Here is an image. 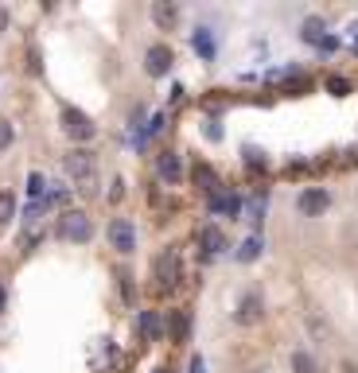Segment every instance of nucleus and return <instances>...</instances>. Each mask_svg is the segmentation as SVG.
Here are the masks:
<instances>
[{
    "label": "nucleus",
    "mask_w": 358,
    "mask_h": 373,
    "mask_svg": "<svg viewBox=\"0 0 358 373\" xmlns=\"http://www.w3.org/2000/svg\"><path fill=\"white\" fill-rule=\"evenodd\" d=\"M62 167H67V175L78 183L82 195H94V183H98V159L90 156L86 148H74V152H67Z\"/></svg>",
    "instance_id": "obj_1"
},
{
    "label": "nucleus",
    "mask_w": 358,
    "mask_h": 373,
    "mask_svg": "<svg viewBox=\"0 0 358 373\" xmlns=\"http://www.w3.org/2000/svg\"><path fill=\"white\" fill-rule=\"evenodd\" d=\"M55 237L59 241H74V245H86L90 237H94V222L82 210H62L59 222H55Z\"/></svg>",
    "instance_id": "obj_2"
},
{
    "label": "nucleus",
    "mask_w": 358,
    "mask_h": 373,
    "mask_svg": "<svg viewBox=\"0 0 358 373\" xmlns=\"http://www.w3.org/2000/svg\"><path fill=\"white\" fill-rule=\"evenodd\" d=\"M59 121H62V132H67L74 144H86V140H94V132H98V125L82 113V109H74V105H67L59 113Z\"/></svg>",
    "instance_id": "obj_3"
},
{
    "label": "nucleus",
    "mask_w": 358,
    "mask_h": 373,
    "mask_svg": "<svg viewBox=\"0 0 358 373\" xmlns=\"http://www.w3.org/2000/svg\"><path fill=\"white\" fill-rule=\"evenodd\" d=\"M156 280L164 292L183 284V257H179V249H164V253L156 257Z\"/></svg>",
    "instance_id": "obj_4"
},
{
    "label": "nucleus",
    "mask_w": 358,
    "mask_h": 373,
    "mask_svg": "<svg viewBox=\"0 0 358 373\" xmlns=\"http://www.w3.org/2000/svg\"><path fill=\"white\" fill-rule=\"evenodd\" d=\"M327 207H331V195L323 191V186H308V191H300V198H296V210L300 214H308V218L327 214Z\"/></svg>",
    "instance_id": "obj_5"
},
{
    "label": "nucleus",
    "mask_w": 358,
    "mask_h": 373,
    "mask_svg": "<svg viewBox=\"0 0 358 373\" xmlns=\"http://www.w3.org/2000/svg\"><path fill=\"white\" fill-rule=\"evenodd\" d=\"M110 245L117 249V253H133V249H137V229H133L129 218H113L110 222Z\"/></svg>",
    "instance_id": "obj_6"
},
{
    "label": "nucleus",
    "mask_w": 358,
    "mask_h": 373,
    "mask_svg": "<svg viewBox=\"0 0 358 373\" xmlns=\"http://www.w3.org/2000/svg\"><path fill=\"white\" fill-rule=\"evenodd\" d=\"M261 315H265V304H261L257 292H249V295H241V300H238V311H234V319H238L241 327L261 323Z\"/></svg>",
    "instance_id": "obj_7"
},
{
    "label": "nucleus",
    "mask_w": 358,
    "mask_h": 373,
    "mask_svg": "<svg viewBox=\"0 0 358 373\" xmlns=\"http://www.w3.org/2000/svg\"><path fill=\"white\" fill-rule=\"evenodd\" d=\"M144 70H148L152 78H164V74L171 70V51L164 47V43L148 47V51H144Z\"/></svg>",
    "instance_id": "obj_8"
},
{
    "label": "nucleus",
    "mask_w": 358,
    "mask_h": 373,
    "mask_svg": "<svg viewBox=\"0 0 358 373\" xmlns=\"http://www.w3.org/2000/svg\"><path fill=\"white\" fill-rule=\"evenodd\" d=\"M156 171H160L164 183H179V179H183V164H179L176 152H160V156H156Z\"/></svg>",
    "instance_id": "obj_9"
},
{
    "label": "nucleus",
    "mask_w": 358,
    "mask_h": 373,
    "mask_svg": "<svg viewBox=\"0 0 358 373\" xmlns=\"http://www.w3.org/2000/svg\"><path fill=\"white\" fill-rule=\"evenodd\" d=\"M152 20H156V28H164V31H176V24H179V12H176V4H168V0H152Z\"/></svg>",
    "instance_id": "obj_10"
},
{
    "label": "nucleus",
    "mask_w": 358,
    "mask_h": 373,
    "mask_svg": "<svg viewBox=\"0 0 358 373\" xmlns=\"http://www.w3.org/2000/svg\"><path fill=\"white\" fill-rule=\"evenodd\" d=\"M238 210H241L238 195H230V191H214V195H210V214H226V218H234Z\"/></svg>",
    "instance_id": "obj_11"
},
{
    "label": "nucleus",
    "mask_w": 358,
    "mask_h": 373,
    "mask_svg": "<svg viewBox=\"0 0 358 373\" xmlns=\"http://www.w3.org/2000/svg\"><path fill=\"white\" fill-rule=\"evenodd\" d=\"M140 338H144V342H156V338H164L160 311H140Z\"/></svg>",
    "instance_id": "obj_12"
},
{
    "label": "nucleus",
    "mask_w": 358,
    "mask_h": 373,
    "mask_svg": "<svg viewBox=\"0 0 358 373\" xmlns=\"http://www.w3.org/2000/svg\"><path fill=\"white\" fill-rule=\"evenodd\" d=\"M199 241H203V253H207V257H219L222 249H226V234H222V229H214V226L203 229Z\"/></svg>",
    "instance_id": "obj_13"
},
{
    "label": "nucleus",
    "mask_w": 358,
    "mask_h": 373,
    "mask_svg": "<svg viewBox=\"0 0 358 373\" xmlns=\"http://www.w3.org/2000/svg\"><path fill=\"white\" fill-rule=\"evenodd\" d=\"M191 183L199 186V191H210V195L219 191V175H214L207 164H195V167H191Z\"/></svg>",
    "instance_id": "obj_14"
},
{
    "label": "nucleus",
    "mask_w": 358,
    "mask_h": 373,
    "mask_svg": "<svg viewBox=\"0 0 358 373\" xmlns=\"http://www.w3.org/2000/svg\"><path fill=\"white\" fill-rule=\"evenodd\" d=\"M257 257H261V237L253 234V237H246V241L238 245V261H241V265H253Z\"/></svg>",
    "instance_id": "obj_15"
},
{
    "label": "nucleus",
    "mask_w": 358,
    "mask_h": 373,
    "mask_svg": "<svg viewBox=\"0 0 358 373\" xmlns=\"http://www.w3.org/2000/svg\"><path fill=\"white\" fill-rule=\"evenodd\" d=\"M12 218H16V195H12V191H0V229L8 226Z\"/></svg>",
    "instance_id": "obj_16"
},
{
    "label": "nucleus",
    "mask_w": 358,
    "mask_h": 373,
    "mask_svg": "<svg viewBox=\"0 0 358 373\" xmlns=\"http://www.w3.org/2000/svg\"><path fill=\"white\" fill-rule=\"evenodd\" d=\"M292 373H319V365L308 350H296L292 354Z\"/></svg>",
    "instance_id": "obj_17"
},
{
    "label": "nucleus",
    "mask_w": 358,
    "mask_h": 373,
    "mask_svg": "<svg viewBox=\"0 0 358 373\" xmlns=\"http://www.w3.org/2000/svg\"><path fill=\"white\" fill-rule=\"evenodd\" d=\"M195 51H199L203 59H214V51H219V47H214V40H210V31H207V28L195 31Z\"/></svg>",
    "instance_id": "obj_18"
},
{
    "label": "nucleus",
    "mask_w": 358,
    "mask_h": 373,
    "mask_svg": "<svg viewBox=\"0 0 358 373\" xmlns=\"http://www.w3.org/2000/svg\"><path fill=\"white\" fill-rule=\"evenodd\" d=\"M28 195L35 198V202H40V198L47 195V179H43L40 171H31V175H28Z\"/></svg>",
    "instance_id": "obj_19"
},
{
    "label": "nucleus",
    "mask_w": 358,
    "mask_h": 373,
    "mask_svg": "<svg viewBox=\"0 0 358 373\" xmlns=\"http://www.w3.org/2000/svg\"><path fill=\"white\" fill-rule=\"evenodd\" d=\"M300 35H304L308 43H319V40H323V20H316V16L304 20V31H300Z\"/></svg>",
    "instance_id": "obj_20"
},
{
    "label": "nucleus",
    "mask_w": 358,
    "mask_h": 373,
    "mask_svg": "<svg viewBox=\"0 0 358 373\" xmlns=\"http://www.w3.org/2000/svg\"><path fill=\"white\" fill-rule=\"evenodd\" d=\"M246 214H249V222H253V226H261V214H265V198H249L246 202Z\"/></svg>",
    "instance_id": "obj_21"
},
{
    "label": "nucleus",
    "mask_w": 358,
    "mask_h": 373,
    "mask_svg": "<svg viewBox=\"0 0 358 373\" xmlns=\"http://www.w3.org/2000/svg\"><path fill=\"white\" fill-rule=\"evenodd\" d=\"M12 140H16V128H12L8 117H0V152H4V148H12Z\"/></svg>",
    "instance_id": "obj_22"
},
{
    "label": "nucleus",
    "mask_w": 358,
    "mask_h": 373,
    "mask_svg": "<svg viewBox=\"0 0 358 373\" xmlns=\"http://www.w3.org/2000/svg\"><path fill=\"white\" fill-rule=\"evenodd\" d=\"M327 94H331V98H347V94H350V82L347 78H327Z\"/></svg>",
    "instance_id": "obj_23"
},
{
    "label": "nucleus",
    "mask_w": 358,
    "mask_h": 373,
    "mask_svg": "<svg viewBox=\"0 0 358 373\" xmlns=\"http://www.w3.org/2000/svg\"><path fill=\"white\" fill-rule=\"evenodd\" d=\"M187 315H183V311H176V315H171V338H183V334H187Z\"/></svg>",
    "instance_id": "obj_24"
},
{
    "label": "nucleus",
    "mask_w": 358,
    "mask_h": 373,
    "mask_svg": "<svg viewBox=\"0 0 358 373\" xmlns=\"http://www.w3.org/2000/svg\"><path fill=\"white\" fill-rule=\"evenodd\" d=\"M121 198H125V179H113V183H110V202H121Z\"/></svg>",
    "instance_id": "obj_25"
},
{
    "label": "nucleus",
    "mask_w": 358,
    "mask_h": 373,
    "mask_svg": "<svg viewBox=\"0 0 358 373\" xmlns=\"http://www.w3.org/2000/svg\"><path fill=\"white\" fill-rule=\"evenodd\" d=\"M28 70H31V74H43V62H40V51H35V47L28 51Z\"/></svg>",
    "instance_id": "obj_26"
},
{
    "label": "nucleus",
    "mask_w": 358,
    "mask_h": 373,
    "mask_svg": "<svg viewBox=\"0 0 358 373\" xmlns=\"http://www.w3.org/2000/svg\"><path fill=\"white\" fill-rule=\"evenodd\" d=\"M246 156H249V167H253V171H265V159H261V152H253V148H249Z\"/></svg>",
    "instance_id": "obj_27"
},
{
    "label": "nucleus",
    "mask_w": 358,
    "mask_h": 373,
    "mask_svg": "<svg viewBox=\"0 0 358 373\" xmlns=\"http://www.w3.org/2000/svg\"><path fill=\"white\" fill-rule=\"evenodd\" d=\"M203 132H207V140H222V125H214V121H207Z\"/></svg>",
    "instance_id": "obj_28"
},
{
    "label": "nucleus",
    "mask_w": 358,
    "mask_h": 373,
    "mask_svg": "<svg viewBox=\"0 0 358 373\" xmlns=\"http://www.w3.org/2000/svg\"><path fill=\"white\" fill-rule=\"evenodd\" d=\"M316 47H319V51H335V47H339V40H335V35H323V40H319Z\"/></svg>",
    "instance_id": "obj_29"
},
{
    "label": "nucleus",
    "mask_w": 358,
    "mask_h": 373,
    "mask_svg": "<svg viewBox=\"0 0 358 373\" xmlns=\"http://www.w3.org/2000/svg\"><path fill=\"white\" fill-rule=\"evenodd\" d=\"M187 373H207V362H203L199 354H195V358H191V370Z\"/></svg>",
    "instance_id": "obj_30"
},
{
    "label": "nucleus",
    "mask_w": 358,
    "mask_h": 373,
    "mask_svg": "<svg viewBox=\"0 0 358 373\" xmlns=\"http://www.w3.org/2000/svg\"><path fill=\"white\" fill-rule=\"evenodd\" d=\"M339 370H343V373H358V362H350V358H343V362H339Z\"/></svg>",
    "instance_id": "obj_31"
},
{
    "label": "nucleus",
    "mask_w": 358,
    "mask_h": 373,
    "mask_svg": "<svg viewBox=\"0 0 358 373\" xmlns=\"http://www.w3.org/2000/svg\"><path fill=\"white\" fill-rule=\"evenodd\" d=\"M4 24H8V16H4V8H0V31H4Z\"/></svg>",
    "instance_id": "obj_32"
},
{
    "label": "nucleus",
    "mask_w": 358,
    "mask_h": 373,
    "mask_svg": "<svg viewBox=\"0 0 358 373\" xmlns=\"http://www.w3.org/2000/svg\"><path fill=\"white\" fill-rule=\"evenodd\" d=\"M0 307H4V288H0Z\"/></svg>",
    "instance_id": "obj_33"
},
{
    "label": "nucleus",
    "mask_w": 358,
    "mask_h": 373,
    "mask_svg": "<svg viewBox=\"0 0 358 373\" xmlns=\"http://www.w3.org/2000/svg\"><path fill=\"white\" fill-rule=\"evenodd\" d=\"M152 373H168V370H152Z\"/></svg>",
    "instance_id": "obj_34"
}]
</instances>
